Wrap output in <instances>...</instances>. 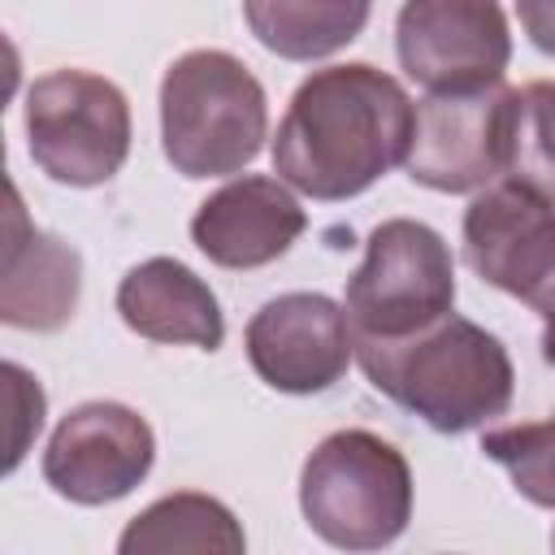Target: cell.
Segmentation results:
<instances>
[{
    "label": "cell",
    "instance_id": "obj_10",
    "mask_svg": "<svg viewBox=\"0 0 555 555\" xmlns=\"http://www.w3.org/2000/svg\"><path fill=\"white\" fill-rule=\"evenodd\" d=\"M152 425L126 403L91 399L65 412L52 429L43 451V481L69 503L100 507L126 499L152 473Z\"/></svg>",
    "mask_w": 555,
    "mask_h": 555
},
{
    "label": "cell",
    "instance_id": "obj_21",
    "mask_svg": "<svg viewBox=\"0 0 555 555\" xmlns=\"http://www.w3.org/2000/svg\"><path fill=\"white\" fill-rule=\"evenodd\" d=\"M542 360L555 369V317H546V325H542Z\"/></svg>",
    "mask_w": 555,
    "mask_h": 555
},
{
    "label": "cell",
    "instance_id": "obj_2",
    "mask_svg": "<svg viewBox=\"0 0 555 555\" xmlns=\"http://www.w3.org/2000/svg\"><path fill=\"white\" fill-rule=\"evenodd\" d=\"M364 377L438 434H468L507 412L516 369L507 347L468 317H442L403 343L356 347Z\"/></svg>",
    "mask_w": 555,
    "mask_h": 555
},
{
    "label": "cell",
    "instance_id": "obj_8",
    "mask_svg": "<svg viewBox=\"0 0 555 555\" xmlns=\"http://www.w3.org/2000/svg\"><path fill=\"white\" fill-rule=\"evenodd\" d=\"M464 260L503 295L555 317V208L512 178H494L464 208Z\"/></svg>",
    "mask_w": 555,
    "mask_h": 555
},
{
    "label": "cell",
    "instance_id": "obj_9",
    "mask_svg": "<svg viewBox=\"0 0 555 555\" xmlns=\"http://www.w3.org/2000/svg\"><path fill=\"white\" fill-rule=\"evenodd\" d=\"M395 52L425 91H473L503 82L512 30L499 0H403Z\"/></svg>",
    "mask_w": 555,
    "mask_h": 555
},
{
    "label": "cell",
    "instance_id": "obj_6",
    "mask_svg": "<svg viewBox=\"0 0 555 555\" xmlns=\"http://www.w3.org/2000/svg\"><path fill=\"white\" fill-rule=\"evenodd\" d=\"M30 160L61 186H104L130 156V104L91 69H52L26 91Z\"/></svg>",
    "mask_w": 555,
    "mask_h": 555
},
{
    "label": "cell",
    "instance_id": "obj_17",
    "mask_svg": "<svg viewBox=\"0 0 555 555\" xmlns=\"http://www.w3.org/2000/svg\"><path fill=\"white\" fill-rule=\"evenodd\" d=\"M555 208V82H529L512 100L507 173Z\"/></svg>",
    "mask_w": 555,
    "mask_h": 555
},
{
    "label": "cell",
    "instance_id": "obj_18",
    "mask_svg": "<svg viewBox=\"0 0 555 555\" xmlns=\"http://www.w3.org/2000/svg\"><path fill=\"white\" fill-rule=\"evenodd\" d=\"M481 451L507 468L516 494L555 512V412L529 425H499L481 434Z\"/></svg>",
    "mask_w": 555,
    "mask_h": 555
},
{
    "label": "cell",
    "instance_id": "obj_1",
    "mask_svg": "<svg viewBox=\"0 0 555 555\" xmlns=\"http://www.w3.org/2000/svg\"><path fill=\"white\" fill-rule=\"evenodd\" d=\"M412 126L416 104L377 65L347 61L312 69L278 121L273 173L321 204L364 195L403 165Z\"/></svg>",
    "mask_w": 555,
    "mask_h": 555
},
{
    "label": "cell",
    "instance_id": "obj_11",
    "mask_svg": "<svg viewBox=\"0 0 555 555\" xmlns=\"http://www.w3.org/2000/svg\"><path fill=\"white\" fill-rule=\"evenodd\" d=\"M256 377L282 395H321L343 382L356 343L343 304L321 291H291L269 299L243 334Z\"/></svg>",
    "mask_w": 555,
    "mask_h": 555
},
{
    "label": "cell",
    "instance_id": "obj_7",
    "mask_svg": "<svg viewBox=\"0 0 555 555\" xmlns=\"http://www.w3.org/2000/svg\"><path fill=\"white\" fill-rule=\"evenodd\" d=\"M512 100L516 91L503 82L473 91H425L403 156L408 178L442 195H468L503 178L507 139H512Z\"/></svg>",
    "mask_w": 555,
    "mask_h": 555
},
{
    "label": "cell",
    "instance_id": "obj_15",
    "mask_svg": "<svg viewBox=\"0 0 555 555\" xmlns=\"http://www.w3.org/2000/svg\"><path fill=\"white\" fill-rule=\"evenodd\" d=\"M373 0H243L247 30L282 61H321L369 26Z\"/></svg>",
    "mask_w": 555,
    "mask_h": 555
},
{
    "label": "cell",
    "instance_id": "obj_19",
    "mask_svg": "<svg viewBox=\"0 0 555 555\" xmlns=\"http://www.w3.org/2000/svg\"><path fill=\"white\" fill-rule=\"evenodd\" d=\"M4 377H9V395L17 403V425H22L17 438L9 442V468H17L22 455H26L30 434H39V425H43V390H39V382L22 364H4Z\"/></svg>",
    "mask_w": 555,
    "mask_h": 555
},
{
    "label": "cell",
    "instance_id": "obj_4",
    "mask_svg": "<svg viewBox=\"0 0 555 555\" xmlns=\"http://www.w3.org/2000/svg\"><path fill=\"white\" fill-rule=\"evenodd\" d=\"M299 507L338 551H382L412 520V468L373 429H338L312 447L299 473Z\"/></svg>",
    "mask_w": 555,
    "mask_h": 555
},
{
    "label": "cell",
    "instance_id": "obj_13",
    "mask_svg": "<svg viewBox=\"0 0 555 555\" xmlns=\"http://www.w3.org/2000/svg\"><path fill=\"white\" fill-rule=\"evenodd\" d=\"M82 295V256L26 221L17 186H9V238L0 269V321L13 330H61Z\"/></svg>",
    "mask_w": 555,
    "mask_h": 555
},
{
    "label": "cell",
    "instance_id": "obj_5",
    "mask_svg": "<svg viewBox=\"0 0 555 555\" xmlns=\"http://www.w3.org/2000/svg\"><path fill=\"white\" fill-rule=\"evenodd\" d=\"M343 312L356 347L403 343L455 312V260L447 238L412 217L382 221L360 269L347 278Z\"/></svg>",
    "mask_w": 555,
    "mask_h": 555
},
{
    "label": "cell",
    "instance_id": "obj_22",
    "mask_svg": "<svg viewBox=\"0 0 555 555\" xmlns=\"http://www.w3.org/2000/svg\"><path fill=\"white\" fill-rule=\"evenodd\" d=\"M551 542H555V533H551Z\"/></svg>",
    "mask_w": 555,
    "mask_h": 555
},
{
    "label": "cell",
    "instance_id": "obj_3",
    "mask_svg": "<svg viewBox=\"0 0 555 555\" xmlns=\"http://www.w3.org/2000/svg\"><path fill=\"white\" fill-rule=\"evenodd\" d=\"M269 130L260 78L221 48L182 52L160 78V143L182 178L247 169Z\"/></svg>",
    "mask_w": 555,
    "mask_h": 555
},
{
    "label": "cell",
    "instance_id": "obj_20",
    "mask_svg": "<svg viewBox=\"0 0 555 555\" xmlns=\"http://www.w3.org/2000/svg\"><path fill=\"white\" fill-rule=\"evenodd\" d=\"M516 17L520 30L529 35V43L546 56H555V0H516Z\"/></svg>",
    "mask_w": 555,
    "mask_h": 555
},
{
    "label": "cell",
    "instance_id": "obj_14",
    "mask_svg": "<svg viewBox=\"0 0 555 555\" xmlns=\"http://www.w3.org/2000/svg\"><path fill=\"white\" fill-rule=\"evenodd\" d=\"M117 312L147 343H182L199 351L225 343V317L212 286L173 256L139 260L117 282Z\"/></svg>",
    "mask_w": 555,
    "mask_h": 555
},
{
    "label": "cell",
    "instance_id": "obj_12",
    "mask_svg": "<svg viewBox=\"0 0 555 555\" xmlns=\"http://www.w3.org/2000/svg\"><path fill=\"white\" fill-rule=\"evenodd\" d=\"M308 212L282 178L243 173L212 191L191 217V243L221 269H260L291 251Z\"/></svg>",
    "mask_w": 555,
    "mask_h": 555
},
{
    "label": "cell",
    "instance_id": "obj_16",
    "mask_svg": "<svg viewBox=\"0 0 555 555\" xmlns=\"http://www.w3.org/2000/svg\"><path fill=\"white\" fill-rule=\"evenodd\" d=\"M243 546H247V538H243V525L234 520V512L221 499L195 494V490L156 499L117 538L121 555H169V551L243 555Z\"/></svg>",
    "mask_w": 555,
    "mask_h": 555
}]
</instances>
